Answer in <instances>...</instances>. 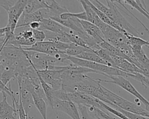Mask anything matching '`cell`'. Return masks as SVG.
Masks as SVG:
<instances>
[{"label": "cell", "mask_w": 149, "mask_h": 119, "mask_svg": "<svg viewBox=\"0 0 149 119\" xmlns=\"http://www.w3.org/2000/svg\"><path fill=\"white\" fill-rule=\"evenodd\" d=\"M93 97L101 100L104 103H111L125 111L137 114L148 118L149 111L137 104L130 102L125 99L110 91L101 84L93 93Z\"/></svg>", "instance_id": "1"}, {"label": "cell", "mask_w": 149, "mask_h": 119, "mask_svg": "<svg viewBox=\"0 0 149 119\" xmlns=\"http://www.w3.org/2000/svg\"><path fill=\"white\" fill-rule=\"evenodd\" d=\"M90 1L97 9L104 13L119 28L132 35L139 37V33L120 13L113 1H105L107 6L102 4L100 1L93 0Z\"/></svg>", "instance_id": "2"}, {"label": "cell", "mask_w": 149, "mask_h": 119, "mask_svg": "<svg viewBox=\"0 0 149 119\" xmlns=\"http://www.w3.org/2000/svg\"><path fill=\"white\" fill-rule=\"evenodd\" d=\"M102 33L105 41L122 51L129 57L131 62L130 59L133 57V55L125 33L108 25H107L105 29L102 31Z\"/></svg>", "instance_id": "3"}, {"label": "cell", "mask_w": 149, "mask_h": 119, "mask_svg": "<svg viewBox=\"0 0 149 119\" xmlns=\"http://www.w3.org/2000/svg\"><path fill=\"white\" fill-rule=\"evenodd\" d=\"M69 45L70 43L44 41L36 42L31 46L22 48V49L27 51H34L54 56L58 54L65 55V51L69 47Z\"/></svg>", "instance_id": "4"}, {"label": "cell", "mask_w": 149, "mask_h": 119, "mask_svg": "<svg viewBox=\"0 0 149 119\" xmlns=\"http://www.w3.org/2000/svg\"><path fill=\"white\" fill-rule=\"evenodd\" d=\"M107 77L109 78L111 80L108 81L105 80H102L101 82H108V83H112L116 84L120 86V88L125 89L126 91L128 92L134 96H135L138 100L142 102L146 106V110L148 111L149 109V103L148 100L144 98L133 86V85L127 80L126 78L122 77V76H107Z\"/></svg>", "instance_id": "5"}, {"label": "cell", "mask_w": 149, "mask_h": 119, "mask_svg": "<svg viewBox=\"0 0 149 119\" xmlns=\"http://www.w3.org/2000/svg\"><path fill=\"white\" fill-rule=\"evenodd\" d=\"M33 68L36 71L37 74L40 76L41 78L44 80V81L46 84H47L52 89L55 91H57L62 89V81L61 78V73L63 68L61 70H37L34 67Z\"/></svg>", "instance_id": "6"}, {"label": "cell", "mask_w": 149, "mask_h": 119, "mask_svg": "<svg viewBox=\"0 0 149 119\" xmlns=\"http://www.w3.org/2000/svg\"><path fill=\"white\" fill-rule=\"evenodd\" d=\"M26 3V0L16 1L15 4L6 11L8 16L6 26L12 33H14L16 29L18 20L23 12Z\"/></svg>", "instance_id": "7"}, {"label": "cell", "mask_w": 149, "mask_h": 119, "mask_svg": "<svg viewBox=\"0 0 149 119\" xmlns=\"http://www.w3.org/2000/svg\"><path fill=\"white\" fill-rule=\"evenodd\" d=\"M49 106L53 109L65 113L72 119H80L76 105L70 101L62 100L54 98Z\"/></svg>", "instance_id": "8"}, {"label": "cell", "mask_w": 149, "mask_h": 119, "mask_svg": "<svg viewBox=\"0 0 149 119\" xmlns=\"http://www.w3.org/2000/svg\"><path fill=\"white\" fill-rule=\"evenodd\" d=\"M49 17L50 15L48 9H41L30 13H23L18 20L16 28L27 27L32 22H40L42 19H49Z\"/></svg>", "instance_id": "9"}, {"label": "cell", "mask_w": 149, "mask_h": 119, "mask_svg": "<svg viewBox=\"0 0 149 119\" xmlns=\"http://www.w3.org/2000/svg\"><path fill=\"white\" fill-rule=\"evenodd\" d=\"M68 101H70L76 105L82 104L88 107H95L100 108L98 99L79 92H67Z\"/></svg>", "instance_id": "10"}, {"label": "cell", "mask_w": 149, "mask_h": 119, "mask_svg": "<svg viewBox=\"0 0 149 119\" xmlns=\"http://www.w3.org/2000/svg\"><path fill=\"white\" fill-rule=\"evenodd\" d=\"M110 56L114 63L115 68H118L126 73H139L143 74V72L140 69H139L138 67H137L132 63L129 62L126 59L115 56L111 53H110Z\"/></svg>", "instance_id": "11"}, {"label": "cell", "mask_w": 149, "mask_h": 119, "mask_svg": "<svg viewBox=\"0 0 149 119\" xmlns=\"http://www.w3.org/2000/svg\"><path fill=\"white\" fill-rule=\"evenodd\" d=\"M40 29L57 33L59 34L63 35L65 33H68L69 30L57 21L51 19H42L40 21Z\"/></svg>", "instance_id": "12"}, {"label": "cell", "mask_w": 149, "mask_h": 119, "mask_svg": "<svg viewBox=\"0 0 149 119\" xmlns=\"http://www.w3.org/2000/svg\"><path fill=\"white\" fill-rule=\"evenodd\" d=\"M80 22L86 34L94 39L98 44L105 41L103 34L97 26L88 21L80 20Z\"/></svg>", "instance_id": "13"}, {"label": "cell", "mask_w": 149, "mask_h": 119, "mask_svg": "<svg viewBox=\"0 0 149 119\" xmlns=\"http://www.w3.org/2000/svg\"><path fill=\"white\" fill-rule=\"evenodd\" d=\"M2 93V100L0 102V119H17V113L13 105L7 102L6 94Z\"/></svg>", "instance_id": "14"}, {"label": "cell", "mask_w": 149, "mask_h": 119, "mask_svg": "<svg viewBox=\"0 0 149 119\" xmlns=\"http://www.w3.org/2000/svg\"><path fill=\"white\" fill-rule=\"evenodd\" d=\"M79 2L82 5L84 11L86 12L87 21L91 23H93V24L97 26L101 31H103L105 28L106 27L107 25L104 23H103L100 18L98 17L96 13L93 10V9L91 8V6L86 2L85 0H80L79 1Z\"/></svg>", "instance_id": "15"}, {"label": "cell", "mask_w": 149, "mask_h": 119, "mask_svg": "<svg viewBox=\"0 0 149 119\" xmlns=\"http://www.w3.org/2000/svg\"><path fill=\"white\" fill-rule=\"evenodd\" d=\"M19 85V96L21 99L22 105L24 109L26 114H28L31 109V107L34 105V102L33 97L30 92L24 86L18 84Z\"/></svg>", "instance_id": "16"}, {"label": "cell", "mask_w": 149, "mask_h": 119, "mask_svg": "<svg viewBox=\"0 0 149 119\" xmlns=\"http://www.w3.org/2000/svg\"><path fill=\"white\" fill-rule=\"evenodd\" d=\"M125 34L127 37L128 44L131 48L133 54L141 51L143 49L142 46H143L148 48L149 42L148 41L144 40L139 37L132 35L127 33H125Z\"/></svg>", "instance_id": "17"}, {"label": "cell", "mask_w": 149, "mask_h": 119, "mask_svg": "<svg viewBox=\"0 0 149 119\" xmlns=\"http://www.w3.org/2000/svg\"><path fill=\"white\" fill-rule=\"evenodd\" d=\"M15 71V65H0V80L5 85L9 84L12 79H16Z\"/></svg>", "instance_id": "18"}, {"label": "cell", "mask_w": 149, "mask_h": 119, "mask_svg": "<svg viewBox=\"0 0 149 119\" xmlns=\"http://www.w3.org/2000/svg\"><path fill=\"white\" fill-rule=\"evenodd\" d=\"M49 6L45 0H29L24 7V13H30L41 9H48Z\"/></svg>", "instance_id": "19"}, {"label": "cell", "mask_w": 149, "mask_h": 119, "mask_svg": "<svg viewBox=\"0 0 149 119\" xmlns=\"http://www.w3.org/2000/svg\"><path fill=\"white\" fill-rule=\"evenodd\" d=\"M46 2L49 6L48 10L50 15L49 19L59 17L62 13L69 12L66 7L61 6L55 1H46Z\"/></svg>", "instance_id": "20"}, {"label": "cell", "mask_w": 149, "mask_h": 119, "mask_svg": "<svg viewBox=\"0 0 149 119\" xmlns=\"http://www.w3.org/2000/svg\"><path fill=\"white\" fill-rule=\"evenodd\" d=\"M33 102L34 105L36 107L37 110L39 111L41 116H42L43 119H47V103L46 101L43 99L42 98L39 97L33 90L31 92Z\"/></svg>", "instance_id": "21"}, {"label": "cell", "mask_w": 149, "mask_h": 119, "mask_svg": "<svg viewBox=\"0 0 149 119\" xmlns=\"http://www.w3.org/2000/svg\"><path fill=\"white\" fill-rule=\"evenodd\" d=\"M36 42V41L33 38H31L30 39H25L22 37L19 34H17L15 35V38L7 44H10L18 48H22V46H31Z\"/></svg>", "instance_id": "22"}, {"label": "cell", "mask_w": 149, "mask_h": 119, "mask_svg": "<svg viewBox=\"0 0 149 119\" xmlns=\"http://www.w3.org/2000/svg\"><path fill=\"white\" fill-rule=\"evenodd\" d=\"M76 57L86 60L87 61L106 65V63H105V62L92 51L81 52V53L78 55L77 56H76Z\"/></svg>", "instance_id": "23"}, {"label": "cell", "mask_w": 149, "mask_h": 119, "mask_svg": "<svg viewBox=\"0 0 149 119\" xmlns=\"http://www.w3.org/2000/svg\"><path fill=\"white\" fill-rule=\"evenodd\" d=\"M124 3L130 5L133 8L136 9L140 13H141L143 15L146 16L147 19L149 18L148 12L146 9V7L143 1H139V0H125L123 1Z\"/></svg>", "instance_id": "24"}, {"label": "cell", "mask_w": 149, "mask_h": 119, "mask_svg": "<svg viewBox=\"0 0 149 119\" xmlns=\"http://www.w3.org/2000/svg\"><path fill=\"white\" fill-rule=\"evenodd\" d=\"M91 50L78 46L74 44L70 43L69 47L65 51V55L68 56L76 57L81 52H87Z\"/></svg>", "instance_id": "25"}, {"label": "cell", "mask_w": 149, "mask_h": 119, "mask_svg": "<svg viewBox=\"0 0 149 119\" xmlns=\"http://www.w3.org/2000/svg\"><path fill=\"white\" fill-rule=\"evenodd\" d=\"M106 104H109L110 105L113 109H115V110H117L118 111H119V112H120L121 113H122L124 116H125L127 118H128L129 119H149L147 117H143L142 116H140L139 114H135V113H130V112H129V111H125L124 110H122L120 108H119V107L113 104L112 103H108Z\"/></svg>", "instance_id": "26"}, {"label": "cell", "mask_w": 149, "mask_h": 119, "mask_svg": "<svg viewBox=\"0 0 149 119\" xmlns=\"http://www.w3.org/2000/svg\"><path fill=\"white\" fill-rule=\"evenodd\" d=\"M128 77H130L137 81H139L141 83V84L146 88H148L149 86V78L148 77L145 76L144 75L139 73H128Z\"/></svg>", "instance_id": "27"}, {"label": "cell", "mask_w": 149, "mask_h": 119, "mask_svg": "<svg viewBox=\"0 0 149 119\" xmlns=\"http://www.w3.org/2000/svg\"><path fill=\"white\" fill-rule=\"evenodd\" d=\"M98 103L100 104V108H99L100 109H101L102 110H104V111H108L121 119H129L128 118H127L125 116H124L122 113H121L117 110H115V109L111 107L110 106L106 104L105 103H104V102H101L100 100H98Z\"/></svg>", "instance_id": "28"}, {"label": "cell", "mask_w": 149, "mask_h": 119, "mask_svg": "<svg viewBox=\"0 0 149 119\" xmlns=\"http://www.w3.org/2000/svg\"><path fill=\"white\" fill-rule=\"evenodd\" d=\"M31 30L33 32V38L36 42H42L45 40L46 35L42 30L37 29Z\"/></svg>", "instance_id": "29"}, {"label": "cell", "mask_w": 149, "mask_h": 119, "mask_svg": "<svg viewBox=\"0 0 149 119\" xmlns=\"http://www.w3.org/2000/svg\"><path fill=\"white\" fill-rule=\"evenodd\" d=\"M93 110L100 117H101L103 119H116L115 118L111 116L107 111L102 110L98 108L93 107Z\"/></svg>", "instance_id": "30"}, {"label": "cell", "mask_w": 149, "mask_h": 119, "mask_svg": "<svg viewBox=\"0 0 149 119\" xmlns=\"http://www.w3.org/2000/svg\"><path fill=\"white\" fill-rule=\"evenodd\" d=\"M16 1H0V6L7 11L15 4Z\"/></svg>", "instance_id": "31"}, {"label": "cell", "mask_w": 149, "mask_h": 119, "mask_svg": "<svg viewBox=\"0 0 149 119\" xmlns=\"http://www.w3.org/2000/svg\"><path fill=\"white\" fill-rule=\"evenodd\" d=\"M19 34L25 39H30L33 38V32L31 30H26L19 33Z\"/></svg>", "instance_id": "32"}, {"label": "cell", "mask_w": 149, "mask_h": 119, "mask_svg": "<svg viewBox=\"0 0 149 119\" xmlns=\"http://www.w3.org/2000/svg\"><path fill=\"white\" fill-rule=\"evenodd\" d=\"M27 27H29L31 30L40 29V22H38V21H34V22L30 23Z\"/></svg>", "instance_id": "33"}, {"label": "cell", "mask_w": 149, "mask_h": 119, "mask_svg": "<svg viewBox=\"0 0 149 119\" xmlns=\"http://www.w3.org/2000/svg\"><path fill=\"white\" fill-rule=\"evenodd\" d=\"M6 27L0 28V38L5 37V33H6Z\"/></svg>", "instance_id": "34"}]
</instances>
